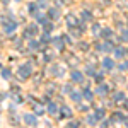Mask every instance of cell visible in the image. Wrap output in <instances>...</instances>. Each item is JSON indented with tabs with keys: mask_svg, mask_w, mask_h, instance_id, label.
Wrapping results in <instances>:
<instances>
[{
	"mask_svg": "<svg viewBox=\"0 0 128 128\" xmlns=\"http://www.w3.org/2000/svg\"><path fill=\"white\" fill-rule=\"evenodd\" d=\"M26 123H32V125H34V123H36V120L32 118V116H26Z\"/></svg>",
	"mask_w": 128,
	"mask_h": 128,
	"instance_id": "6da1fadb",
	"label": "cell"
}]
</instances>
